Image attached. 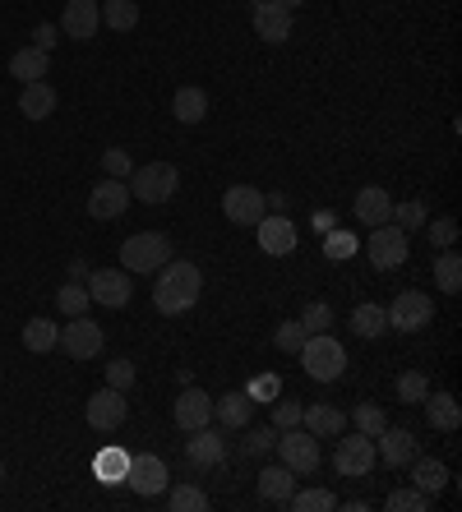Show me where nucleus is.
<instances>
[{
	"label": "nucleus",
	"instance_id": "25",
	"mask_svg": "<svg viewBox=\"0 0 462 512\" xmlns=\"http://www.w3.org/2000/svg\"><path fill=\"white\" fill-rule=\"evenodd\" d=\"M19 111H24L28 120H47L51 111H56V88H51L47 79L24 84V93H19Z\"/></svg>",
	"mask_w": 462,
	"mask_h": 512
},
{
	"label": "nucleus",
	"instance_id": "18",
	"mask_svg": "<svg viewBox=\"0 0 462 512\" xmlns=\"http://www.w3.org/2000/svg\"><path fill=\"white\" fill-rule=\"evenodd\" d=\"M416 453H421V448H416V434H412V429L384 425V434H379V443H375V457H379V462L398 471V466H412Z\"/></svg>",
	"mask_w": 462,
	"mask_h": 512
},
{
	"label": "nucleus",
	"instance_id": "42",
	"mask_svg": "<svg viewBox=\"0 0 462 512\" xmlns=\"http://www.w3.org/2000/svg\"><path fill=\"white\" fill-rule=\"evenodd\" d=\"M296 323H301L305 333H329V328H333V310L324 305V300H310V305L301 310V319H296Z\"/></svg>",
	"mask_w": 462,
	"mask_h": 512
},
{
	"label": "nucleus",
	"instance_id": "38",
	"mask_svg": "<svg viewBox=\"0 0 462 512\" xmlns=\"http://www.w3.org/2000/svg\"><path fill=\"white\" fill-rule=\"evenodd\" d=\"M287 508L292 512H329V508H338V499H333L329 489H292V499H287Z\"/></svg>",
	"mask_w": 462,
	"mask_h": 512
},
{
	"label": "nucleus",
	"instance_id": "47",
	"mask_svg": "<svg viewBox=\"0 0 462 512\" xmlns=\"http://www.w3.org/2000/svg\"><path fill=\"white\" fill-rule=\"evenodd\" d=\"M430 245H439V250L458 245V222H453V217H435V222H430Z\"/></svg>",
	"mask_w": 462,
	"mask_h": 512
},
{
	"label": "nucleus",
	"instance_id": "2",
	"mask_svg": "<svg viewBox=\"0 0 462 512\" xmlns=\"http://www.w3.org/2000/svg\"><path fill=\"white\" fill-rule=\"evenodd\" d=\"M296 356H301L305 374L315 383H333V379H342V370H347V351H342V342L329 333H310Z\"/></svg>",
	"mask_w": 462,
	"mask_h": 512
},
{
	"label": "nucleus",
	"instance_id": "31",
	"mask_svg": "<svg viewBox=\"0 0 462 512\" xmlns=\"http://www.w3.org/2000/svg\"><path fill=\"white\" fill-rule=\"evenodd\" d=\"M24 346H28V351H37V356H47V351H56V346H61V328H56L51 319H28Z\"/></svg>",
	"mask_w": 462,
	"mask_h": 512
},
{
	"label": "nucleus",
	"instance_id": "30",
	"mask_svg": "<svg viewBox=\"0 0 462 512\" xmlns=\"http://www.w3.org/2000/svg\"><path fill=\"white\" fill-rule=\"evenodd\" d=\"M102 485H125V471H130V453L125 448H102L98 462H93Z\"/></svg>",
	"mask_w": 462,
	"mask_h": 512
},
{
	"label": "nucleus",
	"instance_id": "52",
	"mask_svg": "<svg viewBox=\"0 0 462 512\" xmlns=\"http://www.w3.org/2000/svg\"><path fill=\"white\" fill-rule=\"evenodd\" d=\"M264 208H268V213H287V194H282V190L264 194Z\"/></svg>",
	"mask_w": 462,
	"mask_h": 512
},
{
	"label": "nucleus",
	"instance_id": "1",
	"mask_svg": "<svg viewBox=\"0 0 462 512\" xmlns=\"http://www.w3.org/2000/svg\"><path fill=\"white\" fill-rule=\"evenodd\" d=\"M199 291H204V273H199L190 259H167L158 268V282H153V305L158 314H185L195 310Z\"/></svg>",
	"mask_w": 462,
	"mask_h": 512
},
{
	"label": "nucleus",
	"instance_id": "53",
	"mask_svg": "<svg viewBox=\"0 0 462 512\" xmlns=\"http://www.w3.org/2000/svg\"><path fill=\"white\" fill-rule=\"evenodd\" d=\"M310 222H315V231H319V236H324V231H333V227H338V217H333L329 208H324V213H315V217H310Z\"/></svg>",
	"mask_w": 462,
	"mask_h": 512
},
{
	"label": "nucleus",
	"instance_id": "43",
	"mask_svg": "<svg viewBox=\"0 0 462 512\" xmlns=\"http://www.w3.org/2000/svg\"><path fill=\"white\" fill-rule=\"evenodd\" d=\"M426 393H430V379H426V374H421V370H407V374H402V379H398V402L416 406V402H421V397H426Z\"/></svg>",
	"mask_w": 462,
	"mask_h": 512
},
{
	"label": "nucleus",
	"instance_id": "17",
	"mask_svg": "<svg viewBox=\"0 0 462 512\" xmlns=\"http://www.w3.org/2000/svg\"><path fill=\"white\" fill-rule=\"evenodd\" d=\"M255 231H259V250L273 254V259H287L296 250V227L287 222V213H264V222Z\"/></svg>",
	"mask_w": 462,
	"mask_h": 512
},
{
	"label": "nucleus",
	"instance_id": "12",
	"mask_svg": "<svg viewBox=\"0 0 462 512\" xmlns=\"http://www.w3.org/2000/svg\"><path fill=\"white\" fill-rule=\"evenodd\" d=\"M222 213H227V222H236V227H259L264 222V190H255V185H231L227 194H222Z\"/></svg>",
	"mask_w": 462,
	"mask_h": 512
},
{
	"label": "nucleus",
	"instance_id": "49",
	"mask_svg": "<svg viewBox=\"0 0 462 512\" xmlns=\"http://www.w3.org/2000/svg\"><path fill=\"white\" fill-rule=\"evenodd\" d=\"M130 383H134V365H130V360H111V365H107V388H121V393H125Z\"/></svg>",
	"mask_w": 462,
	"mask_h": 512
},
{
	"label": "nucleus",
	"instance_id": "22",
	"mask_svg": "<svg viewBox=\"0 0 462 512\" xmlns=\"http://www.w3.org/2000/svg\"><path fill=\"white\" fill-rule=\"evenodd\" d=\"M301 425L315 434V439H338L342 429H347V411H338V406H301Z\"/></svg>",
	"mask_w": 462,
	"mask_h": 512
},
{
	"label": "nucleus",
	"instance_id": "50",
	"mask_svg": "<svg viewBox=\"0 0 462 512\" xmlns=\"http://www.w3.org/2000/svg\"><path fill=\"white\" fill-rule=\"evenodd\" d=\"M273 397H278V379H273V374L250 383V402H273Z\"/></svg>",
	"mask_w": 462,
	"mask_h": 512
},
{
	"label": "nucleus",
	"instance_id": "51",
	"mask_svg": "<svg viewBox=\"0 0 462 512\" xmlns=\"http://www.w3.org/2000/svg\"><path fill=\"white\" fill-rule=\"evenodd\" d=\"M56 42H61V28H56V24H37L33 28V47L37 51H51Z\"/></svg>",
	"mask_w": 462,
	"mask_h": 512
},
{
	"label": "nucleus",
	"instance_id": "44",
	"mask_svg": "<svg viewBox=\"0 0 462 512\" xmlns=\"http://www.w3.org/2000/svg\"><path fill=\"white\" fill-rule=\"evenodd\" d=\"M305 337H310V333H305L301 323H282L278 333H273V346H278L282 356H296V351L305 346Z\"/></svg>",
	"mask_w": 462,
	"mask_h": 512
},
{
	"label": "nucleus",
	"instance_id": "40",
	"mask_svg": "<svg viewBox=\"0 0 462 512\" xmlns=\"http://www.w3.org/2000/svg\"><path fill=\"white\" fill-rule=\"evenodd\" d=\"M384 503H389V512H426L435 499H430V494H421L416 485H407V489H393Z\"/></svg>",
	"mask_w": 462,
	"mask_h": 512
},
{
	"label": "nucleus",
	"instance_id": "55",
	"mask_svg": "<svg viewBox=\"0 0 462 512\" xmlns=\"http://www.w3.org/2000/svg\"><path fill=\"white\" fill-rule=\"evenodd\" d=\"M278 5H287V10H296V5H305V0H278Z\"/></svg>",
	"mask_w": 462,
	"mask_h": 512
},
{
	"label": "nucleus",
	"instance_id": "54",
	"mask_svg": "<svg viewBox=\"0 0 462 512\" xmlns=\"http://www.w3.org/2000/svg\"><path fill=\"white\" fill-rule=\"evenodd\" d=\"M88 273H93L88 259H70V282H88Z\"/></svg>",
	"mask_w": 462,
	"mask_h": 512
},
{
	"label": "nucleus",
	"instance_id": "8",
	"mask_svg": "<svg viewBox=\"0 0 462 512\" xmlns=\"http://www.w3.org/2000/svg\"><path fill=\"white\" fill-rule=\"evenodd\" d=\"M430 319H435V300L426 291H402L389 305V328H398V333H421V328H430Z\"/></svg>",
	"mask_w": 462,
	"mask_h": 512
},
{
	"label": "nucleus",
	"instance_id": "6",
	"mask_svg": "<svg viewBox=\"0 0 462 512\" xmlns=\"http://www.w3.org/2000/svg\"><path fill=\"white\" fill-rule=\"evenodd\" d=\"M365 254H370V263H375L379 273H393V268H402V263H407V254H412V245H407V231L393 227V222H384V227H370Z\"/></svg>",
	"mask_w": 462,
	"mask_h": 512
},
{
	"label": "nucleus",
	"instance_id": "29",
	"mask_svg": "<svg viewBox=\"0 0 462 512\" xmlns=\"http://www.w3.org/2000/svg\"><path fill=\"white\" fill-rule=\"evenodd\" d=\"M51 65V51H37V47H24L10 56V74L19 79V84H33V79H42Z\"/></svg>",
	"mask_w": 462,
	"mask_h": 512
},
{
	"label": "nucleus",
	"instance_id": "16",
	"mask_svg": "<svg viewBox=\"0 0 462 512\" xmlns=\"http://www.w3.org/2000/svg\"><path fill=\"white\" fill-rule=\"evenodd\" d=\"M125 208H130V185H125V180L107 176L88 194V217H93V222H111V217H121Z\"/></svg>",
	"mask_w": 462,
	"mask_h": 512
},
{
	"label": "nucleus",
	"instance_id": "36",
	"mask_svg": "<svg viewBox=\"0 0 462 512\" xmlns=\"http://www.w3.org/2000/svg\"><path fill=\"white\" fill-rule=\"evenodd\" d=\"M167 503H171V512H208L213 508V499H208L199 485H176Z\"/></svg>",
	"mask_w": 462,
	"mask_h": 512
},
{
	"label": "nucleus",
	"instance_id": "56",
	"mask_svg": "<svg viewBox=\"0 0 462 512\" xmlns=\"http://www.w3.org/2000/svg\"><path fill=\"white\" fill-rule=\"evenodd\" d=\"M0 476H5V466H0Z\"/></svg>",
	"mask_w": 462,
	"mask_h": 512
},
{
	"label": "nucleus",
	"instance_id": "3",
	"mask_svg": "<svg viewBox=\"0 0 462 512\" xmlns=\"http://www.w3.org/2000/svg\"><path fill=\"white\" fill-rule=\"evenodd\" d=\"M167 259H176L171 254V240L162 236V231H139V236H130L121 245V268L125 273H139V277H148V273H158Z\"/></svg>",
	"mask_w": 462,
	"mask_h": 512
},
{
	"label": "nucleus",
	"instance_id": "13",
	"mask_svg": "<svg viewBox=\"0 0 462 512\" xmlns=\"http://www.w3.org/2000/svg\"><path fill=\"white\" fill-rule=\"evenodd\" d=\"M102 342H107V333H102L88 314H74V319L65 323V333H61V346H65V356L70 360H93L102 351Z\"/></svg>",
	"mask_w": 462,
	"mask_h": 512
},
{
	"label": "nucleus",
	"instance_id": "24",
	"mask_svg": "<svg viewBox=\"0 0 462 512\" xmlns=\"http://www.w3.org/2000/svg\"><path fill=\"white\" fill-rule=\"evenodd\" d=\"M292 489H296V471H287L282 462L259 471V499H264V503H282V508H287Z\"/></svg>",
	"mask_w": 462,
	"mask_h": 512
},
{
	"label": "nucleus",
	"instance_id": "10",
	"mask_svg": "<svg viewBox=\"0 0 462 512\" xmlns=\"http://www.w3.org/2000/svg\"><path fill=\"white\" fill-rule=\"evenodd\" d=\"M167 462L153 453L144 457H130V471H125V485L139 494V499H158V494H167Z\"/></svg>",
	"mask_w": 462,
	"mask_h": 512
},
{
	"label": "nucleus",
	"instance_id": "39",
	"mask_svg": "<svg viewBox=\"0 0 462 512\" xmlns=\"http://www.w3.org/2000/svg\"><path fill=\"white\" fill-rule=\"evenodd\" d=\"M56 305H61L65 314H88V305H93V296H88V286L84 282H65L61 291H56Z\"/></svg>",
	"mask_w": 462,
	"mask_h": 512
},
{
	"label": "nucleus",
	"instance_id": "14",
	"mask_svg": "<svg viewBox=\"0 0 462 512\" xmlns=\"http://www.w3.org/2000/svg\"><path fill=\"white\" fill-rule=\"evenodd\" d=\"M84 416L93 429H102V434H111V429H121L125 416H130V406H125V393L121 388H98V393L88 397Z\"/></svg>",
	"mask_w": 462,
	"mask_h": 512
},
{
	"label": "nucleus",
	"instance_id": "4",
	"mask_svg": "<svg viewBox=\"0 0 462 512\" xmlns=\"http://www.w3.org/2000/svg\"><path fill=\"white\" fill-rule=\"evenodd\" d=\"M130 194L139 203H167L171 194H176V185H181V171L171 167V162H144L139 171H130Z\"/></svg>",
	"mask_w": 462,
	"mask_h": 512
},
{
	"label": "nucleus",
	"instance_id": "28",
	"mask_svg": "<svg viewBox=\"0 0 462 512\" xmlns=\"http://www.w3.org/2000/svg\"><path fill=\"white\" fill-rule=\"evenodd\" d=\"M421 402H426V420L435 429H458L462 425V411H458V397L453 393H426Z\"/></svg>",
	"mask_w": 462,
	"mask_h": 512
},
{
	"label": "nucleus",
	"instance_id": "20",
	"mask_svg": "<svg viewBox=\"0 0 462 512\" xmlns=\"http://www.w3.org/2000/svg\"><path fill=\"white\" fill-rule=\"evenodd\" d=\"M185 457H190V466H218L222 457H227V439H222L213 425H204V429H190V443H185Z\"/></svg>",
	"mask_w": 462,
	"mask_h": 512
},
{
	"label": "nucleus",
	"instance_id": "32",
	"mask_svg": "<svg viewBox=\"0 0 462 512\" xmlns=\"http://www.w3.org/2000/svg\"><path fill=\"white\" fill-rule=\"evenodd\" d=\"M352 333L356 337H384L389 333V310H384V305H356Z\"/></svg>",
	"mask_w": 462,
	"mask_h": 512
},
{
	"label": "nucleus",
	"instance_id": "11",
	"mask_svg": "<svg viewBox=\"0 0 462 512\" xmlns=\"http://www.w3.org/2000/svg\"><path fill=\"white\" fill-rule=\"evenodd\" d=\"M171 420H176V429H181V434L213 425V397H208L204 388H195V383H185L181 397H176V406H171Z\"/></svg>",
	"mask_w": 462,
	"mask_h": 512
},
{
	"label": "nucleus",
	"instance_id": "37",
	"mask_svg": "<svg viewBox=\"0 0 462 512\" xmlns=\"http://www.w3.org/2000/svg\"><path fill=\"white\" fill-rule=\"evenodd\" d=\"M361 250V240L352 236V231H342V227H333V231H324V259H333V263H342V259H352V254Z\"/></svg>",
	"mask_w": 462,
	"mask_h": 512
},
{
	"label": "nucleus",
	"instance_id": "7",
	"mask_svg": "<svg viewBox=\"0 0 462 512\" xmlns=\"http://www.w3.org/2000/svg\"><path fill=\"white\" fill-rule=\"evenodd\" d=\"M84 286H88V296H93V305H102V310H125L134 296V282L125 268H93Z\"/></svg>",
	"mask_w": 462,
	"mask_h": 512
},
{
	"label": "nucleus",
	"instance_id": "26",
	"mask_svg": "<svg viewBox=\"0 0 462 512\" xmlns=\"http://www.w3.org/2000/svg\"><path fill=\"white\" fill-rule=\"evenodd\" d=\"M250 411H255L250 393H222L218 402H213V416H218L222 429H245L250 425Z\"/></svg>",
	"mask_w": 462,
	"mask_h": 512
},
{
	"label": "nucleus",
	"instance_id": "21",
	"mask_svg": "<svg viewBox=\"0 0 462 512\" xmlns=\"http://www.w3.org/2000/svg\"><path fill=\"white\" fill-rule=\"evenodd\" d=\"M356 217H361L365 227H384V222H393V194L384 190V185H365V190L356 194Z\"/></svg>",
	"mask_w": 462,
	"mask_h": 512
},
{
	"label": "nucleus",
	"instance_id": "5",
	"mask_svg": "<svg viewBox=\"0 0 462 512\" xmlns=\"http://www.w3.org/2000/svg\"><path fill=\"white\" fill-rule=\"evenodd\" d=\"M278 457L287 471H296V476H315L319 471V439L310 434V429L292 425V429H278Z\"/></svg>",
	"mask_w": 462,
	"mask_h": 512
},
{
	"label": "nucleus",
	"instance_id": "23",
	"mask_svg": "<svg viewBox=\"0 0 462 512\" xmlns=\"http://www.w3.org/2000/svg\"><path fill=\"white\" fill-rule=\"evenodd\" d=\"M407 471H412V485L421 489V494H430V499L449 489V466H444V462H435V457H421V453H416Z\"/></svg>",
	"mask_w": 462,
	"mask_h": 512
},
{
	"label": "nucleus",
	"instance_id": "41",
	"mask_svg": "<svg viewBox=\"0 0 462 512\" xmlns=\"http://www.w3.org/2000/svg\"><path fill=\"white\" fill-rule=\"evenodd\" d=\"M393 222H398L402 231H416V227H426L430 213H426V203L421 199H407V203H393Z\"/></svg>",
	"mask_w": 462,
	"mask_h": 512
},
{
	"label": "nucleus",
	"instance_id": "48",
	"mask_svg": "<svg viewBox=\"0 0 462 512\" xmlns=\"http://www.w3.org/2000/svg\"><path fill=\"white\" fill-rule=\"evenodd\" d=\"M102 167H107V176H111V180H130L134 162H130V153H125V148H107Z\"/></svg>",
	"mask_w": 462,
	"mask_h": 512
},
{
	"label": "nucleus",
	"instance_id": "46",
	"mask_svg": "<svg viewBox=\"0 0 462 512\" xmlns=\"http://www.w3.org/2000/svg\"><path fill=\"white\" fill-rule=\"evenodd\" d=\"M273 443H278V429H273V425H255V429H250V439H245V453H250V457H268V453H273Z\"/></svg>",
	"mask_w": 462,
	"mask_h": 512
},
{
	"label": "nucleus",
	"instance_id": "9",
	"mask_svg": "<svg viewBox=\"0 0 462 512\" xmlns=\"http://www.w3.org/2000/svg\"><path fill=\"white\" fill-rule=\"evenodd\" d=\"M375 439H365L361 429L356 434H338V448H333V466H338L342 476H370V466H375Z\"/></svg>",
	"mask_w": 462,
	"mask_h": 512
},
{
	"label": "nucleus",
	"instance_id": "34",
	"mask_svg": "<svg viewBox=\"0 0 462 512\" xmlns=\"http://www.w3.org/2000/svg\"><path fill=\"white\" fill-rule=\"evenodd\" d=\"M435 286L444 291V296H458V291H462V259H458V250H453V245L435 259Z\"/></svg>",
	"mask_w": 462,
	"mask_h": 512
},
{
	"label": "nucleus",
	"instance_id": "45",
	"mask_svg": "<svg viewBox=\"0 0 462 512\" xmlns=\"http://www.w3.org/2000/svg\"><path fill=\"white\" fill-rule=\"evenodd\" d=\"M301 406L305 402H296V397H273V429L301 425Z\"/></svg>",
	"mask_w": 462,
	"mask_h": 512
},
{
	"label": "nucleus",
	"instance_id": "33",
	"mask_svg": "<svg viewBox=\"0 0 462 512\" xmlns=\"http://www.w3.org/2000/svg\"><path fill=\"white\" fill-rule=\"evenodd\" d=\"M102 24H107L111 33L139 28V0H107V5H102Z\"/></svg>",
	"mask_w": 462,
	"mask_h": 512
},
{
	"label": "nucleus",
	"instance_id": "15",
	"mask_svg": "<svg viewBox=\"0 0 462 512\" xmlns=\"http://www.w3.org/2000/svg\"><path fill=\"white\" fill-rule=\"evenodd\" d=\"M102 28V5L98 0H65V14H61V33L70 42H93Z\"/></svg>",
	"mask_w": 462,
	"mask_h": 512
},
{
	"label": "nucleus",
	"instance_id": "27",
	"mask_svg": "<svg viewBox=\"0 0 462 512\" xmlns=\"http://www.w3.org/2000/svg\"><path fill=\"white\" fill-rule=\"evenodd\" d=\"M171 116L181 120V125H199V120L208 116V93L204 88H176V97H171Z\"/></svg>",
	"mask_w": 462,
	"mask_h": 512
},
{
	"label": "nucleus",
	"instance_id": "19",
	"mask_svg": "<svg viewBox=\"0 0 462 512\" xmlns=\"http://www.w3.org/2000/svg\"><path fill=\"white\" fill-rule=\"evenodd\" d=\"M255 33L264 37V42H287L292 37V10L287 5H278V0H255Z\"/></svg>",
	"mask_w": 462,
	"mask_h": 512
},
{
	"label": "nucleus",
	"instance_id": "35",
	"mask_svg": "<svg viewBox=\"0 0 462 512\" xmlns=\"http://www.w3.org/2000/svg\"><path fill=\"white\" fill-rule=\"evenodd\" d=\"M352 425L361 429L365 439H379L384 434V425H389V416H384V406H375V402H361L352 411Z\"/></svg>",
	"mask_w": 462,
	"mask_h": 512
}]
</instances>
